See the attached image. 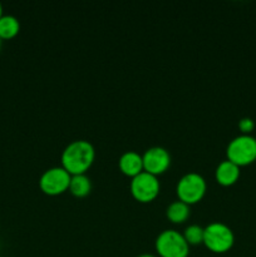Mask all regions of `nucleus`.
Listing matches in <instances>:
<instances>
[{
  "label": "nucleus",
  "instance_id": "f257e3e1",
  "mask_svg": "<svg viewBox=\"0 0 256 257\" xmlns=\"http://www.w3.org/2000/svg\"><path fill=\"white\" fill-rule=\"evenodd\" d=\"M95 158V150L88 141L78 140L70 142L62 153V167L69 175H85L92 167Z\"/></svg>",
  "mask_w": 256,
  "mask_h": 257
},
{
  "label": "nucleus",
  "instance_id": "f03ea898",
  "mask_svg": "<svg viewBox=\"0 0 256 257\" xmlns=\"http://www.w3.org/2000/svg\"><path fill=\"white\" fill-rule=\"evenodd\" d=\"M235 243L233 231L222 222H212L205 227L203 245L213 253H225Z\"/></svg>",
  "mask_w": 256,
  "mask_h": 257
},
{
  "label": "nucleus",
  "instance_id": "7ed1b4c3",
  "mask_svg": "<svg viewBox=\"0 0 256 257\" xmlns=\"http://www.w3.org/2000/svg\"><path fill=\"white\" fill-rule=\"evenodd\" d=\"M226 156L238 167L251 165L256 161V138L251 135L237 136L228 143Z\"/></svg>",
  "mask_w": 256,
  "mask_h": 257
},
{
  "label": "nucleus",
  "instance_id": "20e7f679",
  "mask_svg": "<svg viewBox=\"0 0 256 257\" xmlns=\"http://www.w3.org/2000/svg\"><path fill=\"white\" fill-rule=\"evenodd\" d=\"M155 248L158 257H188L190 245L182 233L176 230H165L157 236Z\"/></svg>",
  "mask_w": 256,
  "mask_h": 257
},
{
  "label": "nucleus",
  "instance_id": "39448f33",
  "mask_svg": "<svg viewBox=\"0 0 256 257\" xmlns=\"http://www.w3.org/2000/svg\"><path fill=\"white\" fill-rule=\"evenodd\" d=\"M206 190L207 185L205 178L198 173L191 172L180 178L176 187V193L178 200L190 206L200 202L205 197Z\"/></svg>",
  "mask_w": 256,
  "mask_h": 257
},
{
  "label": "nucleus",
  "instance_id": "423d86ee",
  "mask_svg": "<svg viewBox=\"0 0 256 257\" xmlns=\"http://www.w3.org/2000/svg\"><path fill=\"white\" fill-rule=\"evenodd\" d=\"M160 188L161 186L158 178L145 171L133 177L130 185L133 198L141 203L152 202L160 193Z\"/></svg>",
  "mask_w": 256,
  "mask_h": 257
},
{
  "label": "nucleus",
  "instance_id": "0eeeda50",
  "mask_svg": "<svg viewBox=\"0 0 256 257\" xmlns=\"http://www.w3.org/2000/svg\"><path fill=\"white\" fill-rule=\"evenodd\" d=\"M72 175L63 167H52L45 171L39 180V187L48 196H59L68 191Z\"/></svg>",
  "mask_w": 256,
  "mask_h": 257
},
{
  "label": "nucleus",
  "instance_id": "6e6552de",
  "mask_svg": "<svg viewBox=\"0 0 256 257\" xmlns=\"http://www.w3.org/2000/svg\"><path fill=\"white\" fill-rule=\"evenodd\" d=\"M143 170L153 176L165 173L171 166V155L163 147H151L142 155Z\"/></svg>",
  "mask_w": 256,
  "mask_h": 257
},
{
  "label": "nucleus",
  "instance_id": "1a4fd4ad",
  "mask_svg": "<svg viewBox=\"0 0 256 257\" xmlns=\"http://www.w3.org/2000/svg\"><path fill=\"white\" fill-rule=\"evenodd\" d=\"M118 167H119L120 172L127 177H136L145 171L143 170L142 155L136 151H127L120 156L119 161H118Z\"/></svg>",
  "mask_w": 256,
  "mask_h": 257
},
{
  "label": "nucleus",
  "instance_id": "9d476101",
  "mask_svg": "<svg viewBox=\"0 0 256 257\" xmlns=\"http://www.w3.org/2000/svg\"><path fill=\"white\" fill-rule=\"evenodd\" d=\"M215 178L218 185L223 186V187H230V186L235 185L240 178V167L228 160L222 161L216 167Z\"/></svg>",
  "mask_w": 256,
  "mask_h": 257
},
{
  "label": "nucleus",
  "instance_id": "9b49d317",
  "mask_svg": "<svg viewBox=\"0 0 256 257\" xmlns=\"http://www.w3.org/2000/svg\"><path fill=\"white\" fill-rule=\"evenodd\" d=\"M68 191L77 198L87 197L92 191V182L87 175L72 176Z\"/></svg>",
  "mask_w": 256,
  "mask_h": 257
},
{
  "label": "nucleus",
  "instance_id": "f8f14e48",
  "mask_svg": "<svg viewBox=\"0 0 256 257\" xmlns=\"http://www.w3.org/2000/svg\"><path fill=\"white\" fill-rule=\"evenodd\" d=\"M166 216L172 223H183L190 217V206L186 205L182 201L177 200L171 203L166 210Z\"/></svg>",
  "mask_w": 256,
  "mask_h": 257
},
{
  "label": "nucleus",
  "instance_id": "ddd939ff",
  "mask_svg": "<svg viewBox=\"0 0 256 257\" xmlns=\"http://www.w3.org/2000/svg\"><path fill=\"white\" fill-rule=\"evenodd\" d=\"M20 32V23L14 15H3L0 18V39L10 40Z\"/></svg>",
  "mask_w": 256,
  "mask_h": 257
},
{
  "label": "nucleus",
  "instance_id": "4468645a",
  "mask_svg": "<svg viewBox=\"0 0 256 257\" xmlns=\"http://www.w3.org/2000/svg\"><path fill=\"white\" fill-rule=\"evenodd\" d=\"M203 233H205V227H201L198 225H190L186 227L182 235L188 245L196 246L203 243Z\"/></svg>",
  "mask_w": 256,
  "mask_h": 257
},
{
  "label": "nucleus",
  "instance_id": "2eb2a0df",
  "mask_svg": "<svg viewBox=\"0 0 256 257\" xmlns=\"http://www.w3.org/2000/svg\"><path fill=\"white\" fill-rule=\"evenodd\" d=\"M255 128V122L250 117H243L238 120V130L242 135H250Z\"/></svg>",
  "mask_w": 256,
  "mask_h": 257
},
{
  "label": "nucleus",
  "instance_id": "dca6fc26",
  "mask_svg": "<svg viewBox=\"0 0 256 257\" xmlns=\"http://www.w3.org/2000/svg\"><path fill=\"white\" fill-rule=\"evenodd\" d=\"M138 257H158V256L151 255V253H143V255H140Z\"/></svg>",
  "mask_w": 256,
  "mask_h": 257
},
{
  "label": "nucleus",
  "instance_id": "f3484780",
  "mask_svg": "<svg viewBox=\"0 0 256 257\" xmlns=\"http://www.w3.org/2000/svg\"><path fill=\"white\" fill-rule=\"evenodd\" d=\"M3 15H4L3 14V5H2V3H0V18H2Z\"/></svg>",
  "mask_w": 256,
  "mask_h": 257
},
{
  "label": "nucleus",
  "instance_id": "a211bd4d",
  "mask_svg": "<svg viewBox=\"0 0 256 257\" xmlns=\"http://www.w3.org/2000/svg\"><path fill=\"white\" fill-rule=\"evenodd\" d=\"M2 45H3V40L0 39V49H2Z\"/></svg>",
  "mask_w": 256,
  "mask_h": 257
},
{
  "label": "nucleus",
  "instance_id": "6ab92c4d",
  "mask_svg": "<svg viewBox=\"0 0 256 257\" xmlns=\"http://www.w3.org/2000/svg\"><path fill=\"white\" fill-rule=\"evenodd\" d=\"M0 257H2V256H0Z\"/></svg>",
  "mask_w": 256,
  "mask_h": 257
}]
</instances>
